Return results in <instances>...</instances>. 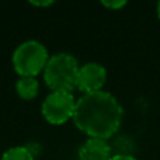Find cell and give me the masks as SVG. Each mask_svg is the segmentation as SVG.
I'll return each mask as SVG.
<instances>
[{
	"label": "cell",
	"mask_w": 160,
	"mask_h": 160,
	"mask_svg": "<svg viewBox=\"0 0 160 160\" xmlns=\"http://www.w3.org/2000/svg\"><path fill=\"white\" fill-rule=\"evenodd\" d=\"M101 4L107 8H111V10H119V8H122L127 4V2H124V0H111V2L110 0H104V2H101Z\"/></svg>",
	"instance_id": "cell-9"
},
{
	"label": "cell",
	"mask_w": 160,
	"mask_h": 160,
	"mask_svg": "<svg viewBox=\"0 0 160 160\" xmlns=\"http://www.w3.org/2000/svg\"><path fill=\"white\" fill-rule=\"evenodd\" d=\"M30 3L32 6H39V7H47V6L53 4V2H51V0H48V2H35V0H31Z\"/></svg>",
	"instance_id": "cell-11"
},
{
	"label": "cell",
	"mask_w": 160,
	"mask_h": 160,
	"mask_svg": "<svg viewBox=\"0 0 160 160\" xmlns=\"http://www.w3.org/2000/svg\"><path fill=\"white\" fill-rule=\"evenodd\" d=\"M42 115L49 124L62 125L70 118L76 110L75 96L69 91H52L42 102Z\"/></svg>",
	"instance_id": "cell-4"
},
{
	"label": "cell",
	"mask_w": 160,
	"mask_h": 160,
	"mask_svg": "<svg viewBox=\"0 0 160 160\" xmlns=\"http://www.w3.org/2000/svg\"><path fill=\"white\" fill-rule=\"evenodd\" d=\"M156 11H158V17H159V20H160V2L158 3V10H156Z\"/></svg>",
	"instance_id": "cell-12"
},
{
	"label": "cell",
	"mask_w": 160,
	"mask_h": 160,
	"mask_svg": "<svg viewBox=\"0 0 160 160\" xmlns=\"http://www.w3.org/2000/svg\"><path fill=\"white\" fill-rule=\"evenodd\" d=\"M49 55L38 41H25L16 48L13 53V66L20 78H35L45 69Z\"/></svg>",
	"instance_id": "cell-3"
},
{
	"label": "cell",
	"mask_w": 160,
	"mask_h": 160,
	"mask_svg": "<svg viewBox=\"0 0 160 160\" xmlns=\"http://www.w3.org/2000/svg\"><path fill=\"white\" fill-rule=\"evenodd\" d=\"M107 80V70L102 65L90 62V63L83 65L79 69L78 82L76 87L82 90L84 94L100 91Z\"/></svg>",
	"instance_id": "cell-5"
},
{
	"label": "cell",
	"mask_w": 160,
	"mask_h": 160,
	"mask_svg": "<svg viewBox=\"0 0 160 160\" xmlns=\"http://www.w3.org/2000/svg\"><path fill=\"white\" fill-rule=\"evenodd\" d=\"M124 110L118 100L108 91H94L76 101L73 122L88 138L107 141L119 129Z\"/></svg>",
	"instance_id": "cell-1"
},
{
	"label": "cell",
	"mask_w": 160,
	"mask_h": 160,
	"mask_svg": "<svg viewBox=\"0 0 160 160\" xmlns=\"http://www.w3.org/2000/svg\"><path fill=\"white\" fill-rule=\"evenodd\" d=\"M16 90L22 100H32L38 96L39 83L35 78H20L16 83Z\"/></svg>",
	"instance_id": "cell-7"
},
{
	"label": "cell",
	"mask_w": 160,
	"mask_h": 160,
	"mask_svg": "<svg viewBox=\"0 0 160 160\" xmlns=\"http://www.w3.org/2000/svg\"><path fill=\"white\" fill-rule=\"evenodd\" d=\"M78 59L66 52L51 56L44 69V80L52 91H69L76 88L79 73Z\"/></svg>",
	"instance_id": "cell-2"
},
{
	"label": "cell",
	"mask_w": 160,
	"mask_h": 160,
	"mask_svg": "<svg viewBox=\"0 0 160 160\" xmlns=\"http://www.w3.org/2000/svg\"><path fill=\"white\" fill-rule=\"evenodd\" d=\"M111 146L104 139L88 138L79 149V160H110Z\"/></svg>",
	"instance_id": "cell-6"
},
{
	"label": "cell",
	"mask_w": 160,
	"mask_h": 160,
	"mask_svg": "<svg viewBox=\"0 0 160 160\" xmlns=\"http://www.w3.org/2000/svg\"><path fill=\"white\" fill-rule=\"evenodd\" d=\"M35 156L30 152L27 146H16L6 150L2 156V160H34Z\"/></svg>",
	"instance_id": "cell-8"
},
{
	"label": "cell",
	"mask_w": 160,
	"mask_h": 160,
	"mask_svg": "<svg viewBox=\"0 0 160 160\" xmlns=\"http://www.w3.org/2000/svg\"><path fill=\"white\" fill-rule=\"evenodd\" d=\"M110 160H136V159L131 155H119V153H117V155L111 156Z\"/></svg>",
	"instance_id": "cell-10"
}]
</instances>
